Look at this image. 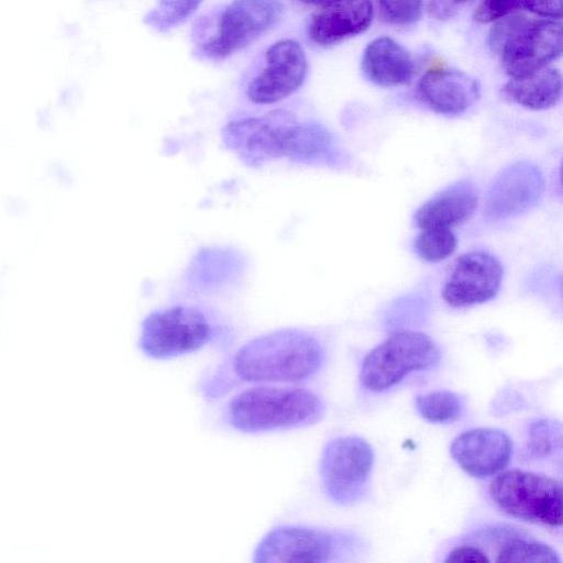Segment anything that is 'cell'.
<instances>
[{
  "label": "cell",
  "instance_id": "7",
  "mask_svg": "<svg viewBox=\"0 0 563 563\" xmlns=\"http://www.w3.org/2000/svg\"><path fill=\"white\" fill-rule=\"evenodd\" d=\"M440 360V347L426 333L415 330L396 331L364 356L360 383L369 391H384L410 373L435 366Z\"/></svg>",
  "mask_w": 563,
  "mask_h": 563
},
{
  "label": "cell",
  "instance_id": "3",
  "mask_svg": "<svg viewBox=\"0 0 563 563\" xmlns=\"http://www.w3.org/2000/svg\"><path fill=\"white\" fill-rule=\"evenodd\" d=\"M325 410L322 397L300 385H254L227 401L221 420L235 432L261 434L313 426Z\"/></svg>",
  "mask_w": 563,
  "mask_h": 563
},
{
  "label": "cell",
  "instance_id": "30",
  "mask_svg": "<svg viewBox=\"0 0 563 563\" xmlns=\"http://www.w3.org/2000/svg\"><path fill=\"white\" fill-rule=\"evenodd\" d=\"M297 2L303 4V5H312V7H320L330 0H296Z\"/></svg>",
  "mask_w": 563,
  "mask_h": 563
},
{
  "label": "cell",
  "instance_id": "15",
  "mask_svg": "<svg viewBox=\"0 0 563 563\" xmlns=\"http://www.w3.org/2000/svg\"><path fill=\"white\" fill-rule=\"evenodd\" d=\"M417 97L439 114L457 115L479 99L481 87L476 79L461 70L432 68L420 78Z\"/></svg>",
  "mask_w": 563,
  "mask_h": 563
},
{
  "label": "cell",
  "instance_id": "13",
  "mask_svg": "<svg viewBox=\"0 0 563 563\" xmlns=\"http://www.w3.org/2000/svg\"><path fill=\"white\" fill-rule=\"evenodd\" d=\"M544 191V176L530 162H517L498 173L485 200V213L492 220L520 216L538 205Z\"/></svg>",
  "mask_w": 563,
  "mask_h": 563
},
{
  "label": "cell",
  "instance_id": "2",
  "mask_svg": "<svg viewBox=\"0 0 563 563\" xmlns=\"http://www.w3.org/2000/svg\"><path fill=\"white\" fill-rule=\"evenodd\" d=\"M221 139L230 152L253 168L277 161L334 166L340 156L324 125L301 120L286 108L233 118L223 125Z\"/></svg>",
  "mask_w": 563,
  "mask_h": 563
},
{
  "label": "cell",
  "instance_id": "25",
  "mask_svg": "<svg viewBox=\"0 0 563 563\" xmlns=\"http://www.w3.org/2000/svg\"><path fill=\"white\" fill-rule=\"evenodd\" d=\"M560 423L548 420L538 421L530 429V446L536 455H545L552 451L553 442L560 441Z\"/></svg>",
  "mask_w": 563,
  "mask_h": 563
},
{
  "label": "cell",
  "instance_id": "19",
  "mask_svg": "<svg viewBox=\"0 0 563 563\" xmlns=\"http://www.w3.org/2000/svg\"><path fill=\"white\" fill-rule=\"evenodd\" d=\"M561 90V74L549 66L520 77H511L503 88L510 101L531 110H545L555 106Z\"/></svg>",
  "mask_w": 563,
  "mask_h": 563
},
{
  "label": "cell",
  "instance_id": "23",
  "mask_svg": "<svg viewBox=\"0 0 563 563\" xmlns=\"http://www.w3.org/2000/svg\"><path fill=\"white\" fill-rule=\"evenodd\" d=\"M456 245V236L450 229L422 230L413 242L417 255L429 263H438L450 257Z\"/></svg>",
  "mask_w": 563,
  "mask_h": 563
},
{
  "label": "cell",
  "instance_id": "27",
  "mask_svg": "<svg viewBox=\"0 0 563 563\" xmlns=\"http://www.w3.org/2000/svg\"><path fill=\"white\" fill-rule=\"evenodd\" d=\"M445 563H484L490 562L487 554L477 544L461 543L453 547L443 560Z\"/></svg>",
  "mask_w": 563,
  "mask_h": 563
},
{
  "label": "cell",
  "instance_id": "8",
  "mask_svg": "<svg viewBox=\"0 0 563 563\" xmlns=\"http://www.w3.org/2000/svg\"><path fill=\"white\" fill-rule=\"evenodd\" d=\"M282 0H233L216 18L212 32L196 36L197 53L222 60L273 30L284 15Z\"/></svg>",
  "mask_w": 563,
  "mask_h": 563
},
{
  "label": "cell",
  "instance_id": "28",
  "mask_svg": "<svg viewBox=\"0 0 563 563\" xmlns=\"http://www.w3.org/2000/svg\"><path fill=\"white\" fill-rule=\"evenodd\" d=\"M522 8L551 20L562 18V0H523Z\"/></svg>",
  "mask_w": 563,
  "mask_h": 563
},
{
  "label": "cell",
  "instance_id": "29",
  "mask_svg": "<svg viewBox=\"0 0 563 563\" xmlns=\"http://www.w3.org/2000/svg\"><path fill=\"white\" fill-rule=\"evenodd\" d=\"M471 0H429V13L437 20L454 16Z\"/></svg>",
  "mask_w": 563,
  "mask_h": 563
},
{
  "label": "cell",
  "instance_id": "14",
  "mask_svg": "<svg viewBox=\"0 0 563 563\" xmlns=\"http://www.w3.org/2000/svg\"><path fill=\"white\" fill-rule=\"evenodd\" d=\"M512 441L497 428H474L456 435L450 444L455 463L475 478L493 477L509 464Z\"/></svg>",
  "mask_w": 563,
  "mask_h": 563
},
{
  "label": "cell",
  "instance_id": "21",
  "mask_svg": "<svg viewBox=\"0 0 563 563\" xmlns=\"http://www.w3.org/2000/svg\"><path fill=\"white\" fill-rule=\"evenodd\" d=\"M415 406L419 416L430 423H451L463 412L461 397L445 389L418 395Z\"/></svg>",
  "mask_w": 563,
  "mask_h": 563
},
{
  "label": "cell",
  "instance_id": "5",
  "mask_svg": "<svg viewBox=\"0 0 563 563\" xmlns=\"http://www.w3.org/2000/svg\"><path fill=\"white\" fill-rule=\"evenodd\" d=\"M490 49L500 57L510 77H520L548 66L562 53V23L511 13L488 33Z\"/></svg>",
  "mask_w": 563,
  "mask_h": 563
},
{
  "label": "cell",
  "instance_id": "9",
  "mask_svg": "<svg viewBox=\"0 0 563 563\" xmlns=\"http://www.w3.org/2000/svg\"><path fill=\"white\" fill-rule=\"evenodd\" d=\"M353 549L350 534L302 523H279L256 543L254 563H325L343 560Z\"/></svg>",
  "mask_w": 563,
  "mask_h": 563
},
{
  "label": "cell",
  "instance_id": "17",
  "mask_svg": "<svg viewBox=\"0 0 563 563\" xmlns=\"http://www.w3.org/2000/svg\"><path fill=\"white\" fill-rule=\"evenodd\" d=\"M479 201L477 187L467 179L452 184L426 201L413 220L421 230L452 229L467 221Z\"/></svg>",
  "mask_w": 563,
  "mask_h": 563
},
{
  "label": "cell",
  "instance_id": "18",
  "mask_svg": "<svg viewBox=\"0 0 563 563\" xmlns=\"http://www.w3.org/2000/svg\"><path fill=\"white\" fill-rule=\"evenodd\" d=\"M362 70L377 86L396 87L411 81L415 65L404 46L388 36H380L365 47Z\"/></svg>",
  "mask_w": 563,
  "mask_h": 563
},
{
  "label": "cell",
  "instance_id": "6",
  "mask_svg": "<svg viewBox=\"0 0 563 563\" xmlns=\"http://www.w3.org/2000/svg\"><path fill=\"white\" fill-rule=\"evenodd\" d=\"M562 493L556 478L519 468L501 471L488 486L490 499L503 512L552 529L562 527Z\"/></svg>",
  "mask_w": 563,
  "mask_h": 563
},
{
  "label": "cell",
  "instance_id": "24",
  "mask_svg": "<svg viewBox=\"0 0 563 563\" xmlns=\"http://www.w3.org/2000/svg\"><path fill=\"white\" fill-rule=\"evenodd\" d=\"M423 0H376L380 18L393 25H410L422 12Z\"/></svg>",
  "mask_w": 563,
  "mask_h": 563
},
{
  "label": "cell",
  "instance_id": "20",
  "mask_svg": "<svg viewBox=\"0 0 563 563\" xmlns=\"http://www.w3.org/2000/svg\"><path fill=\"white\" fill-rule=\"evenodd\" d=\"M485 533L494 540L495 562L561 563L556 550L550 544L528 537L515 529L497 527Z\"/></svg>",
  "mask_w": 563,
  "mask_h": 563
},
{
  "label": "cell",
  "instance_id": "10",
  "mask_svg": "<svg viewBox=\"0 0 563 563\" xmlns=\"http://www.w3.org/2000/svg\"><path fill=\"white\" fill-rule=\"evenodd\" d=\"M374 451L357 435L338 437L324 445L319 476L325 496L340 506H352L367 494Z\"/></svg>",
  "mask_w": 563,
  "mask_h": 563
},
{
  "label": "cell",
  "instance_id": "26",
  "mask_svg": "<svg viewBox=\"0 0 563 563\" xmlns=\"http://www.w3.org/2000/svg\"><path fill=\"white\" fill-rule=\"evenodd\" d=\"M523 0H481L473 18L479 23H490L522 8Z\"/></svg>",
  "mask_w": 563,
  "mask_h": 563
},
{
  "label": "cell",
  "instance_id": "16",
  "mask_svg": "<svg viewBox=\"0 0 563 563\" xmlns=\"http://www.w3.org/2000/svg\"><path fill=\"white\" fill-rule=\"evenodd\" d=\"M372 19V0H330L312 14L308 36L320 46H330L364 32Z\"/></svg>",
  "mask_w": 563,
  "mask_h": 563
},
{
  "label": "cell",
  "instance_id": "4",
  "mask_svg": "<svg viewBox=\"0 0 563 563\" xmlns=\"http://www.w3.org/2000/svg\"><path fill=\"white\" fill-rule=\"evenodd\" d=\"M224 325L207 309L176 303L150 312L141 322L139 350L151 360L165 361L219 344Z\"/></svg>",
  "mask_w": 563,
  "mask_h": 563
},
{
  "label": "cell",
  "instance_id": "22",
  "mask_svg": "<svg viewBox=\"0 0 563 563\" xmlns=\"http://www.w3.org/2000/svg\"><path fill=\"white\" fill-rule=\"evenodd\" d=\"M201 2L202 0H158L144 15L143 23L159 33H166L186 22Z\"/></svg>",
  "mask_w": 563,
  "mask_h": 563
},
{
  "label": "cell",
  "instance_id": "11",
  "mask_svg": "<svg viewBox=\"0 0 563 563\" xmlns=\"http://www.w3.org/2000/svg\"><path fill=\"white\" fill-rule=\"evenodd\" d=\"M308 62L301 45L290 38L272 44L261 71L247 84L249 101L258 106L278 103L294 95L305 82Z\"/></svg>",
  "mask_w": 563,
  "mask_h": 563
},
{
  "label": "cell",
  "instance_id": "12",
  "mask_svg": "<svg viewBox=\"0 0 563 563\" xmlns=\"http://www.w3.org/2000/svg\"><path fill=\"white\" fill-rule=\"evenodd\" d=\"M504 278L499 260L486 251L461 255L443 285V300L453 308L487 302L496 297Z\"/></svg>",
  "mask_w": 563,
  "mask_h": 563
},
{
  "label": "cell",
  "instance_id": "1",
  "mask_svg": "<svg viewBox=\"0 0 563 563\" xmlns=\"http://www.w3.org/2000/svg\"><path fill=\"white\" fill-rule=\"evenodd\" d=\"M320 340L300 328H279L256 335L228 355L199 382L203 398L217 400L240 387L300 385L323 367Z\"/></svg>",
  "mask_w": 563,
  "mask_h": 563
}]
</instances>
